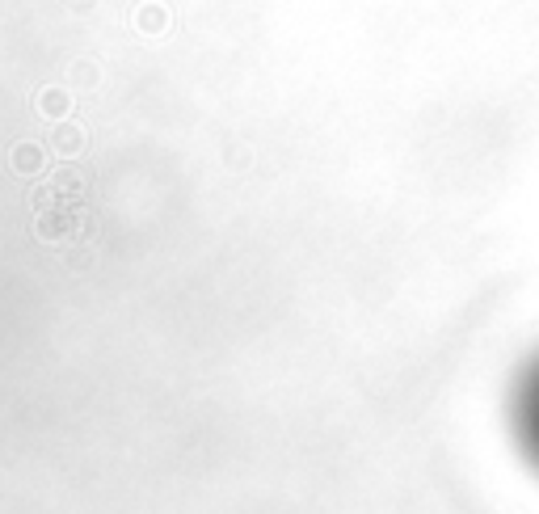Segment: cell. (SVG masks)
Masks as SVG:
<instances>
[{
  "label": "cell",
  "instance_id": "6da1fadb",
  "mask_svg": "<svg viewBox=\"0 0 539 514\" xmlns=\"http://www.w3.org/2000/svg\"><path fill=\"white\" fill-rule=\"evenodd\" d=\"M510 426H515L518 452L539 472V355L518 376L515 396H510Z\"/></svg>",
  "mask_w": 539,
  "mask_h": 514
}]
</instances>
